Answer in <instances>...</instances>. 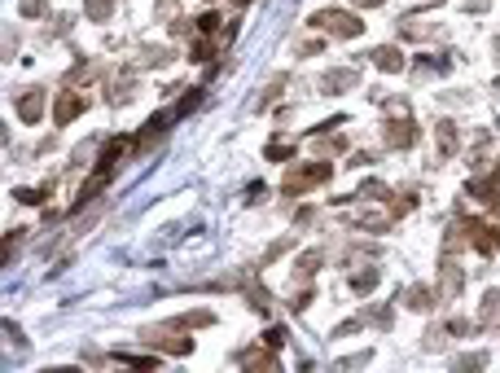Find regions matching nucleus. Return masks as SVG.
<instances>
[{
  "instance_id": "26",
  "label": "nucleus",
  "mask_w": 500,
  "mask_h": 373,
  "mask_svg": "<svg viewBox=\"0 0 500 373\" xmlns=\"http://www.w3.org/2000/svg\"><path fill=\"white\" fill-rule=\"evenodd\" d=\"M211 53H215V44H211L207 36H202V40H193V48H189V57H193V62H207Z\"/></svg>"
},
{
  "instance_id": "18",
  "label": "nucleus",
  "mask_w": 500,
  "mask_h": 373,
  "mask_svg": "<svg viewBox=\"0 0 500 373\" xmlns=\"http://www.w3.org/2000/svg\"><path fill=\"white\" fill-rule=\"evenodd\" d=\"M352 290H356V295H369V290H377V268H360V272H352Z\"/></svg>"
},
{
  "instance_id": "24",
  "label": "nucleus",
  "mask_w": 500,
  "mask_h": 373,
  "mask_svg": "<svg viewBox=\"0 0 500 373\" xmlns=\"http://www.w3.org/2000/svg\"><path fill=\"white\" fill-rule=\"evenodd\" d=\"M500 312V290H487V295H482V321H492Z\"/></svg>"
},
{
  "instance_id": "3",
  "label": "nucleus",
  "mask_w": 500,
  "mask_h": 373,
  "mask_svg": "<svg viewBox=\"0 0 500 373\" xmlns=\"http://www.w3.org/2000/svg\"><path fill=\"white\" fill-rule=\"evenodd\" d=\"M382 136H387L391 150H408V145H417V123L408 115H395V119L382 123Z\"/></svg>"
},
{
  "instance_id": "30",
  "label": "nucleus",
  "mask_w": 500,
  "mask_h": 373,
  "mask_svg": "<svg viewBox=\"0 0 500 373\" xmlns=\"http://www.w3.org/2000/svg\"><path fill=\"white\" fill-rule=\"evenodd\" d=\"M22 13H27V18H36V13H44V0H22Z\"/></svg>"
},
{
  "instance_id": "12",
  "label": "nucleus",
  "mask_w": 500,
  "mask_h": 373,
  "mask_svg": "<svg viewBox=\"0 0 500 373\" xmlns=\"http://www.w3.org/2000/svg\"><path fill=\"white\" fill-rule=\"evenodd\" d=\"M399 303H404L408 312H430V307H435V295H430L426 286H408L404 295H399Z\"/></svg>"
},
{
  "instance_id": "31",
  "label": "nucleus",
  "mask_w": 500,
  "mask_h": 373,
  "mask_svg": "<svg viewBox=\"0 0 500 373\" xmlns=\"http://www.w3.org/2000/svg\"><path fill=\"white\" fill-rule=\"evenodd\" d=\"M391 211H395V216H404V211H412V193H399V202H395Z\"/></svg>"
},
{
  "instance_id": "23",
  "label": "nucleus",
  "mask_w": 500,
  "mask_h": 373,
  "mask_svg": "<svg viewBox=\"0 0 500 373\" xmlns=\"http://www.w3.org/2000/svg\"><path fill=\"white\" fill-rule=\"evenodd\" d=\"M294 154V145L290 141H272L268 150H263V158H272V163H281V158H290Z\"/></svg>"
},
{
  "instance_id": "2",
  "label": "nucleus",
  "mask_w": 500,
  "mask_h": 373,
  "mask_svg": "<svg viewBox=\"0 0 500 373\" xmlns=\"http://www.w3.org/2000/svg\"><path fill=\"white\" fill-rule=\"evenodd\" d=\"M312 27H321V31H329V36H338V40H360L364 36V22L356 18V13H347V9H321V13H312Z\"/></svg>"
},
{
  "instance_id": "10",
  "label": "nucleus",
  "mask_w": 500,
  "mask_h": 373,
  "mask_svg": "<svg viewBox=\"0 0 500 373\" xmlns=\"http://www.w3.org/2000/svg\"><path fill=\"white\" fill-rule=\"evenodd\" d=\"M373 66L377 71H387V75H399L404 71V53H399V48H391V44H382V48H373Z\"/></svg>"
},
{
  "instance_id": "19",
  "label": "nucleus",
  "mask_w": 500,
  "mask_h": 373,
  "mask_svg": "<svg viewBox=\"0 0 500 373\" xmlns=\"http://www.w3.org/2000/svg\"><path fill=\"white\" fill-rule=\"evenodd\" d=\"M193 27H197V36H224V22H220V13H202V18H197Z\"/></svg>"
},
{
  "instance_id": "15",
  "label": "nucleus",
  "mask_w": 500,
  "mask_h": 373,
  "mask_svg": "<svg viewBox=\"0 0 500 373\" xmlns=\"http://www.w3.org/2000/svg\"><path fill=\"white\" fill-rule=\"evenodd\" d=\"M237 365H246V369H277V360L263 347H250V351H242L237 356Z\"/></svg>"
},
{
  "instance_id": "28",
  "label": "nucleus",
  "mask_w": 500,
  "mask_h": 373,
  "mask_svg": "<svg viewBox=\"0 0 500 373\" xmlns=\"http://www.w3.org/2000/svg\"><path fill=\"white\" fill-rule=\"evenodd\" d=\"M382 193H387V185H382V181H364L360 198H382Z\"/></svg>"
},
{
  "instance_id": "9",
  "label": "nucleus",
  "mask_w": 500,
  "mask_h": 373,
  "mask_svg": "<svg viewBox=\"0 0 500 373\" xmlns=\"http://www.w3.org/2000/svg\"><path fill=\"white\" fill-rule=\"evenodd\" d=\"M435 145H439V158H452V154H457L461 136H457V123H452V119H439V127H435Z\"/></svg>"
},
{
  "instance_id": "25",
  "label": "nucleus",
  "mask_w": 500,
  "mask_h": 373,
  "mask_svg": "<svg viewBox=\"0 0 500 373\" xmlns=\"http://www.w3.org/2000/svg\"><path fill=\"white\" fill-rule=\"evenodd\" d=\"M312 136L321 141V150H325V154H329V150H333V154H338V150H347V141H342V136H329V132H312Z\"/></svg>"
},
{
  "instance_id": "33",
  "label": "nucleus",
  "mask_w": 500,
  "mask_h": 373,
  "mask_svg": "<svg viewBox=\"0 0 500 373\" xmlns=\"http://www.w3.org/2000/svg\"><path fill=\"white\" fill-rule=\"evenodd\" d=\"M263 343H268V347H281V343H286V330H268V334H263Z\"/></svg>"
},
{
  "instance_id": "34",
  "label": "nucleus",
  "mask_w": 500,
  "mask_h": 373,
  "mask_svg": "<svg viewBox=\"0 0 500 373\" xmlns=\"http://www.w3.org/2000/svg\"><path fill=\"white\" fill-rule=\"evenodd\" d=\"M482 365V356H461V360H457V369H478Z\"/></svg>"
},
{
  "instance_id": "11",
  "label": "nucleus",
  "mask_w": 500,
  "mask_h": 373,
  "mask_svg": "<svg viewBox=\"0 0 500 373\" xmlns=\"http://www.w3.org/2000/svg\"><path fill=\"white\" fill-rule=\"evenodd\" d=\"M145 343L162 347L167 356H189L193 351V338H158V330H145Z\"/></svg>"
},
{
  "instance_id": "5",
  "label": "nucleus",
  "mask_w": 500,
  "mask_h": 373,
  "mask_svg": "<svg viewBox=\"0 0 500 373\" xmlns=\"http://www.w3.org/2000/svg\"><path fill=\"white\" fill-rule=\"evenodd\" d=\"M83 110H88V97L83 92H57V106H53V123L66 127V123H75Z\"/></svg>"
},
{
  "instance_id": "14",
  "label": "nucleus",
  "mask_w": 500,
  "mask_h": 373,
  "mask_svg": "<svg viewBox=\"0 0 500 373\" xmlns=\"http://www.w3.org/2000/svg\"><path fill=\"white\" fill-rule=\"evenodd\" d=\"M211 312H185V316H176V321H167V330H202V325H211Z\"/></svg>"
},
{
  "instance_id": "35",
  "label": "nucleus",
  "mask_w": 500,
  "mask_h": 373,
  "mask_svg": "<svg viewBox=\"0 0 500 373\" xmlns=\"http://www.w3.org/2000/svg\"><path fill=\"white\" fill-rule=\"evenodd\" d=\"M352 5H360V9H377V5H387V0H352Z\"/></svg>"
},
{
  "instance_id": "4",
  "label": "nucleus",
  "mask_w": 500,
  "mask_h": 373,
  "mask_svg": "<svg viewBox=\"0 0 500 373\" xmlns=\"http://www.w3.org/2000/svg\"><path fill=\"white\" fill-rule=\"evenodd\" d=\"M132 150V141L127 136H110L106 141V150H102V158H97V181H110L114 176V167H119V158Z\"/></svg>"
},
{
  "instance_id": "37",
  "label": "nucleus",
  "mask_w": 500,
  "mask_h": 373,
  "mask_svg": "<svg viewBox=\"0 0 500 373\" xmlns=\"http://www.w3.org/2000/svg\"><path fill=\"white\" fill-rule=\"evenodd\" d=\"M237 5H250V0H237Z\"/></svg>"
},
{
  "instance_id": "13",
  "label": "nucleus",
  "mask_w": 500,
  "mask_h": 373,
  "mask_svg": "<svg viewBox=\"0 0 500 373\" xmlns=\"http://www.w3.org/2000/svg\"><path fill=\"white\" fill-rule=\"evenodd\" d=\"M321 251H303V255H298V264H294V281H312L316 277V268H321Z\"/></svg>"
},
{
  "instance_id": "1",
  "label": "nucleus",
  "mask_w": 500,
  "mask_h": 373,
  "mask_svg": "<svg viewBox=\"0 0 500 373\" xmlns=\"http://www.w3.org/2000/svg\"><path fill=\"white\" fill-rule=\"evenodd\" d=\"M333 176V163H307V167H290L286 171V181H281V193L286 198H294V193H307V189H316V185H325Z\"/></svg>"
},
{
  "instance_id": "8",
  "label": "nucleus",
  "mask_w": 500,
  "mask_h": 373,
  "mask_svg": "<svg viewBox=\"0 0 500 373\" xmlns=\"http://www.w3.org/2000/svg\"><path fill=\"white\" fill-rule=\"evenodd\" d=\"M470 193L482 206H500V167L492 176H482V181H470Z\"/></svg>"
},
{
  "instance_id": "22",
  "label": "nucleus",
  "mask_w": 500,
  "mask_h": 373,
  "mask_svg": "<svg viewBox=\"0 0 500 373\" xmlns=\"http://www.w3.org/2000/svg\"><path fill=\"white\" fill-rule=\"evenodd\" d=\"M356 79H360L356 71H329V75H325V88H352Z\"/></svg>"
},
{
  "instance_id": "32",
  "label": "nucleus",
  "mask_w": 500,
  "mask_h": 373,
  "mask_svg": "<svg viewBox=\"0 0 500 373\" xmlns=\"http://www.w3.org/2000/svg\"><path fill=\"white\" fill-rule=\"evenodd\" d=\"M307 303H312V290H298V295H294V303H290V307H294V312H303Z\"/></svg>"
},
{
  "instance_id": "36",
  "label": "nucleus",
  "mask_w": 500,
  "mask_h": 373,
  "mask_svg": "<svg viewBox=\"0 0 500 373\" xmlns=\"http://www.w3.org/2000/svg\"><path fill=\"white\" fill-rule=\"evenodd\" d=\"M492 237H496V251H500V224H492Z\"/></svg>"
},
{
  "instance_id": "29",
  "label": "nucleus",
  "mask_w": 500,
  "mask_h": 373,
  "mask_svg": "<svg viewBox=\"0 0 500 373\" xmlns=\"http://www.w3.org/2000/svg\"><path fill=\"white\" fill-rule=\"evenodd\" d=\"M290 246H294V241H290V237H286V241H277V246H272L268 255H263V264H272V259H277V255H286Z\"/></svg>"
},
{
  "instance_id": "27",
  "label": "nucleus",
  "mask_w": 500,
  "mask_h": 373,
  "mask_svg": "<svg viewBox=\"0 0 500 373\" xmlns=\"http://www.w3.org/2000/svg\"><path fill=\"white\" fill-rule=\"evenodd\" d=\"M193 106H202V88H193V92L185 97V101H180V106H176V115H189V110H193Z\"/></svg>"
},
{
  "instance_id": "16",
  "label": "nucleus",
  "mask_w": 500,
  "mask_h": 373,
  "mask_svg": "<svg viewBox=\"0 0 500 373\" xmlns=\"http://www.w3.org/2000/svg\"><path fill=\"white\" fill-rule=\"evenodd\" d=\"M457 290H461V268H457V259L447 255L443 259V299H452Z\"/></svg>"
},
{
  "instance_id": "21",
  "label": "nucleus",
  "mask_w": 500,
  "mask_h": 373,
  "mask_svg": "<svg viewBox=\"0 0 500 373\" xmlns=\"http://www.w3.org/2000/svg\"><path fill=\"white\" fill-rule=\"evenodd\" d=\"M48 193H53V185H44V189H13V198L18 202H27V206H40Z\"/></svg>"
},
{
  "instance_id": "20",
  "label": "nucleus",
  "mask_w": 500,
  "mask_h": 373,
  "mask_svg": "<svg viewBox=\"0 0 500 373\" xmlns=\"http://www.w3.org/2000/svg\"><path fill=\"white\" fill-rule=\"evenodd\" d=\"M83 9H88L92 22H106L110 13H114V0H83Z\"/></svg>"
},
{
  "instance_id": "7",
  "label": "nucleus",
  "mask_w": 500,
  "mask_h": 373,
  "mask_svg": "<svg viewBox=\"0 0 500 373\" xmlns=\"http://www.w3.org/2000/svg\"><path fill=\"white\" fill-rule=\"evenodd\" d=\"M465 241L478 251V255H492L496 251V237H492V224H482V220H470L465 224Z\"/></svg>"
},
{
  "instance_id": "17",
  "label": "nucleus",
  "mask_w": 500,
  "mask_h": 373,
  "mask_svg": "<svg viewBox=\"0 0 500 373\" xmlns=\"http://www.w3.org/2000/svg\"><path fill=\"white\" fill-rule=\"evenodd\" d=\"M172 119H180L176 110H162V115H154V119L145 123V132H141V145H149V141H154V136H158V132H162V127L172 123Z\"/></svg>"
},
{
  "instance_id": "6",
  "label": "nucleus",
  "mask_w": 500,
  "mask_h": 373,
  "mask_svg": "<svg viewBox=\"0 0 500 373\" xmlns=\"http://www.w3.org/2000/svg\"><path fill=\"white\" fill-rule=\"evenodd\" d=\"M18 119L22 123H40L44 119V88H27L18 97Z\"/></svg>"
}]
</instances>
